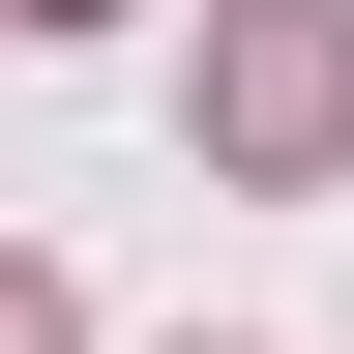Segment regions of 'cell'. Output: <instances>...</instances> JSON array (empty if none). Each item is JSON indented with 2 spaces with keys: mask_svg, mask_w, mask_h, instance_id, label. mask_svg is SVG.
<instances>
[{
  "mask_svg": "<svg viewBox=\"0 0 354 354\" xmlns=\"http://www.w3.org/2000/svg\"><path fill=\"white\" fill-rule=\"evenodd\" d=\"M236 148H266V177L354 148V30H236Z\"/></svg>",
  "mask_w": 354,
  "mask_h": 354,
  "instance_id": "obj_1",
  "label": "cell"
},
{
  "mask_svg": "<svg viewBox=\"0 0 354 354\" xmlns=\"http://www.w3.org/2000/svg\"><path fill=\"white\" fill-rule=\"evenodd\" d=\"M0 354H59V266H0Z\"/></svg>",
  "mask_w": 354,
  "mask_h": 354,
  "instance_id": "obj_2",
  "label": "cell"
},
{
  "mask_svg": "<svg viewBox=\"0 0 354 354\" xmlns=\"http://www.w3.org/2000/svg\"><path fill=\"white\" fill-rule=\"evenodd\" d=\"M0 30H118V0H0Z\"/></svg>",
  "mask_w": 354,
  "mask_h": 354,
  "instance_id": "obj_3",
  "label": "cell"
},
{
  "mask_svg": "<svg viewBox=\"0 0 354 354\" xmlns=\"http://www.w3.org/2000/svg\"><path fill=\"white\" fill-rule=\"evenodd\" d=\"M207 354H236V325H207Z\"/></svg>",
  "mask_w": 354,
  "mask_h": 354,
  "instance_id": "obj_4",
  "label": "cell"
}]
</instances>
